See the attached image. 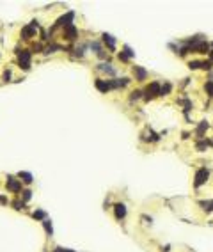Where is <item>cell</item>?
I'll return each instance as SVG.
<instances>
[{"instance_id":"obj_17","label":"cell","mask_w":213,"mask_h":252,"mask_svg":"<svg viewBox=\"0 0 213 252\" xmlns=\"http://www.w3.org/2000/svg\"><path fill=\"white\" fill-rule=\"evenodd\" d=\"M14 208H16V210H21V208H23V202L16 201V202H14Z\"/></svg>"},{"instance_id":"obj_8","label":"cell","mask_w":213,"mask_h":252,"mask_svg":"<svg viewBox=\"0 0 213 252\" xmlns=\"http://www.w3.org/2000/svg\"><path fill=\"white\" fill-rule=\"evenodd\" d=\"M71 20H73V12H68L66 16H62V18L57 20L55 27H57V25H66V27H68V25H71Z\"/></svg>"},{"instance_id":"obj_1","label":"cell","mask_w":213,"mask_h":252,"mask_svg":"<svg viewBox=\"0 0 213 252\" xmlns=\"http://www.w3.org/2000/svg\"><path fill=\"white\" fill-rule=\"evenodd\" d=\"M18 61H20V68L29 69V68H30V52H29V50H21Z\"/></svg>"},{"instance_id":"obj_2","label":"cell","mask_w":213,"mask_h":252,"mask_svg":"<svg viewBox=\"0 0 213 252\" xmlns=\"http://www.w3.org/2000/svg\"><path fill=\"white\" fill-rule=\"evenodd\" d=\"M36 29H37V21H32V25L23 27V30H21V37H23V39H30L32 36L36 34Z\"/></svg>"},{"instance_id":"obj_7","label":"cell","mask_w":213,"mask_h":252,"mask_svg":"<svg viewBox=\"0 0 213 252\" xmlns=\"http://www.w3.org/2000/svg\"><path fill=\"white\" fill-rule=\"evenodd\" d=\"M147 94H146V98H151V96H154V94H160V85L156 84V82H153L149 87H147V91H146Z\"/></svg>"},{"instance_id":"obj_13","label":"cell","mask_w":213,"mask_h":252,"mask_svg":"<svg viewBox=\"0 0 213 252\" xmlns=\"http://www.w3.org/2000/svg\"><path fill=\"white\" fill-rule=\"evenodd\" d=\"M43 226H44V231L48 233V236H51L53 234V227H51V222L46 219V220H43Z\"/></svg>"},{"instance_id":"obj_19","label":"cell","mask_w":213,"mask_h":252,"mask_svg":"<svg viewBox=\"0 0 213 252\" xmlns=\"http://www.w3.org/2000/svg\"><path fill=\"white\" fill-rule=\"evenodd\" d=\"M0 202H7V201H5V197H2V195H0Z\"/></svg>"},{"instance_id":"obj_4","label":"cell","mask_w":213,"mask_h":252,"mask_svg":"<svg viewBox=\"0 0 213 252\" xmlns=\"http://www.w3.org/2000/svg\"><path fill=\"white\" fill-rule=\"evenodd\" d=\"M208 178V170L206 169H201V170H197V174H195V187H199L201 183H204Z\"/></svg>"},{"instance_id":"obj_14","label":"cell","mask_w":213,"mask_h":252,"mask_svg":"<svg viewBox=\"0 0 213 252\" xmlns=\"http://www.w3.org/2000/svg\"><path fill=\"white\" fill-rule=\"evenodd\" d=\"M44 217H46V213H44V211H43V210H37V211H34V219H43V220H46Z\"/></svg>"},{"instance_id":"obj_3","label":"cell","mask_w":213,"mask_h":252,"mask_svg":"<svg viewBox=\"0 0 213 252\" xmlns=\"http://www.w3.org/2000/svg\"><path fill=\"white\" fill-rule=\"evenodd\" d=\"M7 188L9 190H12V192H20L21 190V183L18 181V179H14V178H7Z\"/></svg>"},{"instance_id":"obj_12","label":"cell","mask_w":213,"mask_h":252,"mask_svg":"<svg viewBox=\"0 0 213 252\" xmlns=\"http://www.w3.org/2000/svg\"><path fill=\"white\" fill-rule=\"evenodd\" d=\"M133 71L137 73V78H139V82H142V80L146 78V71H144L142 68H137V66H135V68H133Z\"/></svg>"},{"instance_id":"obj_9","label":"cell","mask_w":213,"mask_h":252,"mask_svg":"<svg viewBox=\"0 0 213 252\" xmlns=\"http://www.w3.org/2000/svg\"><path fill=\"white\" fill-rule=\"evenodd\" d=\"M103 41H105V44H108L110 50H115V41H114V37L110 34H103Z\"/></svg>"},{"instance_id":"obj_18","label":"cell","mask_w":213,"mask_h":252,"mask_svg":"<svg viewBox=\"0 0 213 252\" xmlns=\"http://www.w3.org/2000/svg\"><path fill=\"white\" fill-rule=\"evenodd\" d=\"M9 76H11L9 71H5V73H4V78H5V80H9Z\"/></svg>"},{"instance_id":"obj_16","label":"cell","mask_w":213,"mask_h":252,"mask_svg":"<svg viewBox=\"0 0 213 252\" xmlns=\"http://www.w3.org/2000/svg\"><path fill=\"white\" fill-rule=\"evenodd\" d=\"M30 194H32L30 190H25V192H23V199L29 201V199H30Z\"/></svg>"},{"instance_id":"obj_10","label":"cell","mask_w":213,"mask_h":252,"mask_svg":"<svg viewBox=\"0 0 213 252\" xmlns=\"http://www.w3.org/2000/svg\"><path fill=\"white\" fill-rule=\"evenodd\" d=\"M96 87L101 91V93H107L108 89H110L112 85H110V82H103V80H96Z\"/></svg>"},{"instance_id":"obj_11","label":"cell","mask_w":213,"mask_h":252,"mask_svg":"<svg viewBox=\"0 0 213 252\" xmlns=\"http://www.w3.org/2000/svg\"><path fill=\"white\" fill-rule=\"evenodd\" d=\"M18 176H20V179L23 181V183H32V174L30 172H20Z\"/></svg>"},{"instance_id":"obj_5","label":"cell","mask_w":213,"mask_h":252,"mask_svg":"<svg viewBox=\"0 0 213 252\" xmlns=\"http://www.w3.org/2000/svg\"><path fill=\"white\" fill-rule=\"evenodd\" d=\"M64 32H66V39H68V41L76 39V36H78V32H76V29H75V25H68Z\"/></svg>"},{"instance_id":"obj_15","label":"cell","mask_w":213,"mask_h":252,"mask_svg":"<svg viewBox=\"0 0 213 252\" xmlns=\"http://www.w3.org/2000/svg\"><path fill=\"white\" fill-rule=\"evenodd\" d=\"M169 91H171V85L165 84V87H162V89H160V94H167Z\"/></svg>"},{"instance_id":"obj_6","label":"cell","mask_w":213,"mask_h":252,"mask_svg":"<svg viewBox=\"0 0 213 252\" xmlns=\"http://www.w3.org/2000/svg\"><path fill=\"white\" fill-rule=\"evenodd\" d=\"M114 210H115V217H117V219H124V217H126V206H124L122 202H117V204L114 206Z\"/></svg>"}]
</instances>
